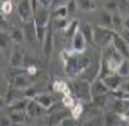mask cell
Wrapping results in <instances>:
<instances>
[{
  "instance_id": "43",
  "label": "cell",
  "mask_w": 129,
  "mask_h": 126,
  "mask_svg": "<svg viewBox=\"0 0 129 126\" xmlns=\"http://www.w3.org/2000/svg\"><path fill=\"white\" fill-rule=\"evenodd\" d=\"M16 2H19V0H16Z\"/></svg>"
},
{
  "instance_id": "37",
  "label": "cell",
  "mask_w": 129,
  "mask_h": 126,
  "mask_svg": "<svg viewBox=\"0 0 129 126\" xmlns=\"http://www.w3.org/2000/svg\"><path fill=\"white\" fill-rule=\"evenodd\" d=\"M37 5L42 7H50L53 6V0H37Z\"/></svg>"
},
{
  "instance_id": "20",
  "label": "cell",
  "mask_w": 129,
  "mask_h": 126,
  "mask_svg": "<svg viewBox=\"0 0 129 126\" xmlns=\"http://www.w3.org/2000/svg\"><path fill=\"white\" fill-rule=\"evenodd\" d=\"M80 32L85 36L88 45H95V39H93V26H90L89 23H80Z\"/></svg>"
},
{
  "instance_id": "32",
  "label": "cell",
  "mask_w": 129,
  "mask_h": 126,
  "mask_svg": "<svg viewBox=\"0 0 129 126\" xmlns=\"http://www.w3.org/2000/svg\"><path fill=\"white\" fill-rule=\"evenodd\" d=\"M69 14V12H68V7L66 6H59V7H55V13H53V16L55 17H66Z\"/></svg>"
},
{
  "instance_id": "23",
  "label": "cell",
  "mask_w": 129,
  "mask_h": 126,
  "mask_svg": "<svg viewBox=\"0 0 129 126\" xmlns=\"http://www.w3.org/2000/svg\"><path fill=\"white\" fill-rule=\"evenodd\" d=\"M123 16L116 12V13H112V29L115 30L116 33H119L122 29H123Z\"/></svg>"
},
{
  "instance_id": "41",
  "label": "cell",
  "mask_w": 129,
  "mask_h": 126,
  "mask_svg": "<svg viewBox=\"0 0 129 126\" xmlns=\"http://www.w3.org/2000/svg\"><path fill=\"white\" fill-rule=\"evenodd\" d=\"M123 27L125 29H129V14H128V16H125V19H123Z\"/></svg>"
},
{
  "instance_id": "9",
  "label": "cell",
  "mask_w": 129,
  "mask_h": 126,
  "mask_svg": "<svg viewBox=\"0 0 129 126\" xmlns=\"http://www.w3.org/2000/svg\"><path fill=\"white\" fill-rule=\"evenodd\" d=\"M10 86H13L16 89H22V90H26L32 86V77L29 73H22V75L16 76L12 79L10 82Z\"/></svg>"
},
{
  "instance_id": "13",
  "label": "cell",
  "mask_w": 129,
  "mask_h": 126,
  "mask_svg": "<svg viewBox=\"0 0 129 126\" xmlns=\"http://www.w3.org/2000/svg\"><path fill=\"white\" fill-rule=\"evenodd\" d=\"M9 63L12 67H22L24 65V55L19 47H13L10 52Z\"/></svg>"
},
{
  "instance_id": "17",
  "label": "cell",
  "mask_w": 129,
  "mask_h": 126,
  "mask_svg": "<svg viewBox=\"0 0 129 126\" xmlns=\"http://www.w3.org/2000/svg\"><path fill=\"white\" fill-rule=\"evenodd\" d=\"M27 103H29V98L17 99V100H14V102L7 105V110L9 112H26Z\"/></svg>"
},
{
  "instance_id": "25",
  "label": "cell",
  "mask_w": 129,
  "mask_h": 126,
  "mask_svg": "<svg viewBox=\"0 0 129 126\" xmlns=\"http://www.w3.org/2000/svg\"><path fill=\"white\" fill-rule=\"evenodd\" d=\"M53 29L55 30H60V32H66L68 29H69L70 26V22L66 17H55V20H53Z\"/></svg>"
},
{
  "instance_id": "24",
  "label": "cell",
  "mask_w": 129,
  "mask_h": 126,
  "mask_svg": "<svg viewBox=\"0 0 129 126\" xmlns=\"http://www.w3.org/2000/svg\"><path fill=\"white\" fill-rule=\"evenodd\" d=\"M78 7L80 12H85V13H90L96 10V5L93 0H78Z\"/></svg>"
},
{
  "instance_id": "1",
  "label": "cell",
  "mask_w": 129,
  "mask_h": 126,
  "mask_svg": "<svg viewBox=\"0 0 129 126\" xmlns=\"http://www.w3.org/2000/svg\"><path fill=\"white\" fill-rule=\"evenodd\" d=\"M60 56H62V60H63L64 72L69 77H78L93 62V59L86 53H75L72 50L62 52Z\"/></svg>"
},
{
  "instance_id": "5",
  "label": "cell",
  "mask_w": 129,
  "mask_h": 126,
  "mask_svg": "<svg viewBox=\"0 0 129 126\" xmlns=\"http://www.w3.org/2000/svg\"><path fill=\"white\" fill-rule=\"evenodd\" d=\"M99 75H101V59H99V60L93 59L92 63L78 76V79L86 80L89 83H92V82H95L96 79H99Z\"/></svg>"
},
{
  "instance_id": "40",
  "label": "cell",
  "mask_w": 129,
  "mask_h": 126,
  "mask_svg": "<svg viewBox=\"0 0 129 126\" xmlns=\"http://www.w3.org/2000/svg\"><path fill=\"white\" fill-rule=\"evenodd\" d=\"M69 3V0H53V6L59 7V6H66Z\"/></svg>"
},
{
  "instance_id": "39",
  "label": "cell",
  "mask_w": 129,
  "mask_h": 126,
  "mask_svg": "<svg viewBox=\"0 0 129 126\" xmlns=\"http://www.w3.org/2000/svg\"><path fill=\"white\" fill-rule=\"evenodd\" d=\"M119 89H120V90H123L125 93H128V95H129V80H123Z\"/></svg>"
},
{
  "instance_id": "22",
  "label": "cell",
  "mask_w": 129,
  "mask_h": 126,
  "mask_svg": "<svg viewBox=\"0 0 129 126\" xmlns=\"http://www.w3.org/2000/svg\"><path fill=\"white\" fill-rule=\"evenodd\" d=\"M99 26H103V27L112 29V13L108 12V10H101L99 12Z\"/></svg>"
},
{
  "instance_id": "27",
  "label": "cell",
  "mask_w": 129,
  "mask_h": 126,
  "mask_svg": "<svg viewBox=\"0 0 129 126\" xmlns=\"http://www.w3.org/2000/svg\"><path fill=\"white\" fill-rule=\"evenodd\" d=\"M10 37L16 45H20V43L24 42V33L23 29H19V27H13L10 30Z\"/></svg>"
},
{
  "instance_id": "34",
  "label": "cell",
  "mask_w": 129,
  "mask_h": 126,
  "mask_svg": "<svg viewBox=\"0 0 129 126\" xmlns=\"http://www.w3.org/2000/svg\"><path fill=\"white\" fill-rule=\"evenodd\" d=\"M2 47H3V50H5L6 47L9 46V42L12 40V37H10V33H6V32H2Z\"/></svg>"
},
{
  "instance_id": "11",
  "label": "cell",
  "mask_w": 129,
  "mask_h": 126,
  "mask_svg": "<svg viewBox=\"0 0 129 126\" xmlns=\"http://www.w3.org/2000/svg\"><path fill=\"white\" fill-rule=\"evenodd\" d=\"M35 23L37 26H47L49 24V20H50V12H49V7H42L39 6L35 12Z\"/></svg>"
},
{
  "instance_id": "18",
  "label": "cell",
  "mask_w": 129,
  "mask_h": 126,
  "mask_svg": "<svg viewBox=\"0 0 129 126\" xmlns=\"http://www.w3.org/2000/svg\"><path fill=\"white\" fill-rule=\"evenodd\" d=\"M90 90H92V98H93V96H96V95L109 93V89H108V86L105 85V82H103L101 77L90 83Z\"/></svg>"
},
{
  "instance_id": "6",
  "label": "cell",
  "mask_w": 129,
  "mask_h": 126,
  "mask_svg": "<svg viewBox=\"0 0 129 126\" xmlns=\"http://www.w3.org/2000/svg\"><path fill=\"white\" fill-rule=\"evenodd\" d=\"M86 46H88V42H86L85 36L82 34L80 29H79L78 32H76V34H75L73 37H72V40H70V49L69 50L75 52V53H85Z\"/></svg>"
},
{
  "instance_id": "4",
  "label": "cell",
  "mask_w": 129,
  "mask_h": 126,
  "mask_svg": "<svg viewBox=\"0 0 129 126\" xmlns=\"http://www.w3.org/2000/svg\"><path fill=\"white\" fill-rule=\"evenodd\" d=\"M17 16L19 19L23 23L26 22H32V19H35V9H33L32 0H20L17 3Z\"/></svg>"
},
{
  "instance_id": "35",
  "label": "cell",
  "mask_w": 129,
  "mask_h": 126,
  "mask_svg": "<svg viewBox=\"0 0 129 126\" xmlns=\"http://www.w3.org/2000/svg\"><path fill=\"white\" fill-rule=\"evenodd\" d=\"M14 123L12 122V119H10L9 115H2V117H0V126H13Z\"/></svg>"
},
{
  "instance_id": "26",
  "label": "cell",
  "mask_w": 129,
  "mask_h": 126,
  "mask_svg": "<svg viewBox=\"0 0 129 126\" xmlns=\"http://www.w3.org/2000/svg\"><path fill=\"white\" fill-rule=\"evenodd\" d=\"M7 115L10 116V119H12L14 125H23L29 117L26 112H9Z\"/></svg>"
},
{
  "instance_id": "21",
  "label": "cell",
  "mask_w": 129,
  "mask_h": 126,
  "mask_svg": "<svg viewBox=\"0 0 129 126\" xmlns=\"http://www.w3.org/2000/svg\"><path fill=\"white\" fill-rule=\"evenodd\" d=\"M109 98H111V96H109V95L108 93H105V95H96V96H93L92 98V105L95 107H98V109H105L106 107V105H108V103H109Z\"/></svg>"
},
{
  "instance_id": "8",
  "label": "cell",
  "mask_w": 129,
  "mask_h": 126,
  "mask_svg": "<svg viewBox=\"0 0 129 126\" xmlns=\"http://www.w3.org/2000/svg\"><path fill=\"white\" fill-rule=\"evenodd\" d=\"M23 33H24V40H26L29 45L37 42V27H36L35 20L23 23Z\"/></svg>"
},
{
  "instance_id": "2",
  "label": "cell",
  "mask_w": 129,
  "mask_h": 126,
  "mask_svg": "<svg viewBox=\"0 0 129 126\" xmlns=\"http://www.w3.org/2000/svg\"><path fill=\"white\" fill-rule=\"evenodd\" d=\"M70 93L80 102H92V90H90V83L86 80L76 79L69 85Z\"/></svg>"
},
{
  "instance_id": "33",
  "label": "cell",
  "mask_w": 129,
  "mask_h": 126,
  "mask_svg": "<svg viewBox=\"0 0 129 126\" xmlns=\"http://www.w3.org/2000/svg\"><path fill=\"white\" fill-rule=\"evenodd\" d=\"M66 7H68V12H69V14L76 13V12L79 10V7H78V0H69V3L66 5Z\"/></svg>"
},
{
  "instance_id": "19",
  "label": "cell",
  "mask_w": 129,
  "mask_h": 126,
  "mask_svg": "<svg viewBox=\"0 0 129 126\" xmlns=\"http://www.w3.org/2000/svg\"><path fill=\"white\" fill-rule=\"evenodd\" d=\"M33 99H35V100H36V102L39 103L42 107H45L46 110H49V109L53 106V102H55V99H53V96H52V95H45V93L36 95Z\"/></svg>"
},
{
  "instance_id": "30",
  "label": "cell",
  "mask_w": 129,
  "mask_h": 126,
  "mask_svg": "<svg viewBox=\"0 0 129 126\" xmlns=\"http://www.w3.org/2000/svg\"><path fill=\"white\" fill-rule=\"evenodd\" d=\"M118 2V9L122 16H128L129 14V0H116Z\"/></svg>"
},
{
  "instance_id": "28",
  "label": "cell",
  "mask_w": 129,
  "mask_h": 126,
  "mask_svg": "<svg viewBox=\"0 0 129 126\" xmlns=\"http://www.w3.org/2000/svg\"><path fill=\"white\" fill-rule=\"evenodd\" d=\"M13 12V0H2V16L6 17Z\"/></svg>"
},
{
  "instance_id": "16",
  "label": "cell",
  "mask_w": 129,
  "mask_h": 126,
  "mask_svg": "<svg viewBox=\"0 0 129 126\" xmlns=\"http://www.w3.org/2000/svg\"><path fill=\"white\" fill-rule=\"evenodd\" d=\"M103 82H105V85L108 86V89L109 90H118V89L120 88V85H122V77H120L118 73H111V75H108L103 77Z\"/></svg>"
},
{
  "instance_id": "12",
  "label": "cell",
  "mask_w": 129,
  "mask_h": 126,
  "mask_svg": "<svg viewBox=\"0 0 129 126\" xmlns=\"http://www.w3.org/2000/svg\"><path fill=\"white\" fill-rule=\"evenodd\" d=\"M122 117L115 110H106L103 113V126H122Z\"/></svg>"
},
{
  "instance_id": "14",
  "label": "cell",
  "mask_w": 129,
  "mask_h": 126,
  "mask_svg": "<svg viewBox=\"0 0 129 126\" xmlns=\"http://www.w3.org/2000/svg\"><path fill=\"white\" fill-rule=\"evenodd\" d=\"M46 109L42 107L39 103L35 100V99H29V103H27V107H26V113H27L29 117L32 119H36V117H40L42 113L45 112Z\"/></svg>"
},
{
  "instance_id": "38",
  "label": "cell",
  "mask_w": 129,
  "mask_h": 126,
  "mask_svg": "<svg viewBox=\"0 0 129 126\" xmlns=\"http://www.w3.org/2000/svg\"><path fill=\"white\" fill-rule=\"evenodd\" d=\"M119 34L122 36V39H125V40L129 43V29H125V27H123V29L119 32Z\"/></svg>"
},
{
  "instance_id": "36",
  "label": "cell",
  "mask_w": 129,
  "mask_h": 126,
  "mask_svg": "<svg viewBox=\"0 0 129 126\" xmlns=\"http://www.w3.org/2000/svg\"><path fill=\"white\" fill-rule=\"evenodd\" d=\"M60 125L62 126H78V119L73 116H69V117H66Z\"/></svg>"
},
{
  "instance_id": "42",
  "label": "cell",
  "mask_w": 129,
  "mask_h": 126,
  "mask_svg": "<svg viewBox=\"0 0 129 126\" xmlns=\"http://www.w3.org/2000/svg\"><path fill=\"white\" fill-rule=\"evenodd\" d=\"M55 126H62V125H55Z\"/></svg>"
},
{
  "instance_id": "7",
  "label": "cell",
  "mask_w": 129,
  "mask_h": 126,
  "mask_svg": "<svg viewBox=\"0 0 129 126\" xmlns=\"http://www.w3.org/2000/svg\"><path fill=\"white\" fill-rule=\"evenodd\" d=\"M53 49H55V36H53V27H49L47 34L45 37V42L42 43V50H43V56L46 60H49L53 55Z\"/></svg>"
},
{
  "instance_id": "29",
  "label": "cell",
  "mask_w": 129,
  "mask_h": 126,
  "mask_svg": "<svg viewBox=\"0 0 129 126\" xmlns=\"http://www.w3.org/2000/svg\"><path fill=\"white\" fill-rule=\"evenodd\" d=\"M120 77H129V59H123V62L120 63L119 69L116 72Z\"/></svg>"
},
{
  "instance_id": "3",
  "label": "cell",
  "mask_w": 129,
  "mask_h": 126,
  "mask_svg": "<svg viewBox=\"0 0 129 126\" xmlns=\"http://www.w3.org/2000/svg\"><path fill=\"white\" fill-rule=\"evenodd\" d=\"M115 30L108 27H103V26H93V39H95V45H99L102 47L109 46L113 40V34H115Z\"/></svg>"
},
{
  "instance_id": "10",
  "label": "cell",
  "mask_w": 129,
  "mask_h": 126,
  "mask_svg": "<svg viewBox=\"0 0 129 126\" xmlns=\"http://www.w3.org/2000/svg\"><path fill=\"white\" fill-rule=\"evenodd\" d=\"M112 45L116 47V50L119 52L125 59H129V43L126 42L125 39H122V36H120L119 33H115V34H113Z\"/></svg>"
},
{
  "instance_id": "15",
  "label": "cell",
  "mask_w": 129,
  "mask_h": 126,
  "mask_svg": "<svg viewBox=\"0 0 129 126\" xmlns=\"http://www.w3.org/2000/svg\"><path fill=\"white\" fill-rule=\"evenodd\" d=\"M72 116V110L70 109H59V110H56L50 115V126H55V125H60L62 122L66 119V117Z\"/></svg>"
},
{
  "instance_id": "31",
  "label": "cell",
  "mask_w": 129,
  "mask_h": 126,
  "mask_svg": "<svg viewBox=\"0 0 129 126\" xmlns=\"http://www.w3.org/2000/svg\"><path fill=\"white\" fill-rule=\"evenodd\" d=\"M103 9L108 10V12H111V13L119 12V9H118V2L116 0H106L105 5H103Z\"/></svg>"
}]
</instances>
